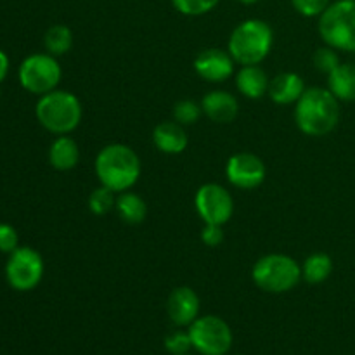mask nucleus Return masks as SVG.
I'll return each mask as SVG.
<instances>
[{"mask_svg": "<svg viewBox=\"0 0 355 355\" xmlns=\"http://www.w3.org/2000/svg\"><path fill=\"white\" fill-rule=\"evenodd\" d=\"M340 101L328 87H307L295 103L293 118L298 130L307 137H324L340 123Z\"/></svg>", "mask_w": 355, "mask_h": 355, "instance_id": "obj_1", "label": "nucleus"}, {"mask_svg": "<svg viewBox=\"0 0 355 355\" xmlns=\"http://www.w3.org/2000/svg\"><path fill=\"white\" fill-rule=\"evenodd\" d=\"M94 172L101 186L118 194L130 191L139 182L142 163L134 148L123 142H111L97 153Z\"/></svg>", "mask_w": 355, "mask_h": 355, "instance_id": "obj_2", "label": "nucleus"}, {"mask_svg": "<svg viewBox=\"0 0 355 355\" xmlns=\"http://www.w3.org/2000/svg\"><path fill=\"white\" fill-rule=\"evenodd\" d=\"M274 47V30L267 21L250 17L231 31L227 51L239 66L262 64Z\"/></svg>", "mask_w": 355, "mask_h": 355, "instance_id": "obj_3", "label": "nucleus"}, {"mask_svg": "<svg viewBox=\"0 0 355 355\" xmlns=\"http://www.w3.org/2000/svg\"><path fill=\"white\" fill-rule=\"evenodd\" d=\"M35 116L38 123L54 135H69L80 127L83 106L78 96L69 90H52L37 101Z\"/></svg>", "mask_w": 355, "mask_h": 355, "instance_id": "obj_4", "label": "nucleus"}, {"mask_svg": "<svg viewBox=\"0 0 355 355\" xmlns=\"http://www.w3.org/2000/svg\"><path fill=\"white\" fill-rule=\"evenodd\" d=\"M252 281L263 293H288L302 281V263L286 253H267L253 263Z\"/></svg>", "mask_w": 355, "mask_h": 355, "instance_id": "obj_5", "label": "nucleus"}, {"mask_svg": "<svg viewBox=\"0 0 355 355\" xmlns=\"http://www.w3.org/2000/svg\"><path fill=\"white\" fill-rule=\"evenodd\" d=\"M318 31L324 45L338 52H355V0H336L318 17Z\"/></svg>", "mask_w": 355, "mask_h": 355, "instance_id": "obj_6", "label": "nucleus"}, {"mask_svg": "<svg viewBox=\"0 0 355 355\" xmlns=\"http://www.w3.org/2000/svg\"><path fill=\"white\" fill-rule=\"evenodd\" d=\"M62 69L58 58L49 52H38L23 59L19 66V83L26 92L44 96L58 89Z\"/></svg>", "mask_w": 355, "mask_h": 355, "instance_id": "obj_7", "label": "nucleus"}, {"mask_svg": "<svg viewBox=\"0 0 355 355\" xmlns=\"http://www.w3.org/2000/svg\"><path fill=\"white\" fill-rule=\"evenodd\" d=\"M193 349L201 355H227L232 349V329L218 315H200L187 328Z\"/></svg>", "mask_w": 355, "mask_h": 355, "instance_id": "obj_8", "label": "nucleus"}, {"mask_svg": "<svg viewBox=\"0 0 355 355\" xmlns=\"http://www.w3.org/2000/svg\"><path fill=\"white\" fill-rule=\"evenodd\" d=\"M45 266L37 250L19 246L9 255L6 263V279L16 291H31L42 283Z\"/></svg>", "mask_w": 355, "mask_h": 355, "instance_id": "obj_9", "label": "nucleus"}, {"mask_svg": "<svg viewBox=\"0 0 355 355\" xmlns=\"http://www.w3.org/2000/svg\"><path fill=\"white\" fill-rule=\"evenodd\" d=\"M194 208L203 224L224 227L234 215V198L231 191L217 182H207L194 194Z\"/></svg>", "mask_w": 355, "mask_h": 355, "instance_id": "obj_10", "label": "nucleus"}, {"mask_svg": "<svg viewBox=\"0 0 355 355\" xmlns=\"http://www.w3.org/2000/svg\"><path fill=\"white\" fill-rule=\"evenodd\" d=\"M225 177L232 187L253 191L263 184L267 177L266 163L253 153H236L225 163Z\"/></svg>", "mask_w": 355, "mask_h": 355, "instance_id": "obj_11", "label": "nucleus"}, {"mask_svg": "<svg viewBox=\"0 0 355 355\" xmlns=\"http://www.w3.org/2000/svg\"><path fill=\"white\" fill-rule=\"evenodd\" d=\"M194 73L201 80L208 83H224L234 75L236 61L229 54L227 49L210 47L203 49L200 54L194 58L193 62Z\"/></svg>", "mask_w": 355, "mask_h": 355, "instance_id": "obj_12", "label": "nucleus"}, {"mask_svg": "<svg viewBox=\"0 0 355 355\" xmlns=\"http://www.w3.org/2000/svg\"><path fill=\"white\" fill-rule=\"evenodd\" d=\"M200 297L189 286L175 288L166 300V314L177 328H189L200 318Z\"/></svg>", "mask_w": 355, "mask_h": 355, "instance_id": "obj_13", "label": "nucleus"}, {"mask_svg": "<svg viewBox=\"0 0 355 355\" xmlns=\"http://www.w3.org/2000/svg\"><path fill=\"white\" fill-rule=\"evenodd\" d=\"M201 107H203L205 116L218 125L232 123L239 114L238 97L229 92V90L222 89L210 90L201 99Z\"/></svg>", "mask_w": 355, "mask_h": 355, "instance_id": "obj_14", "label": "nucleus"}, {"mask_svg": "<svg viewBox=\"0 0 355 355\" xmlns=\"http://www.w3.org/2000/svg\"><path fill=\"white\" fill-rule=\"evenodd\" d=\"M153 144L159 153L168 156L180 155L189 146V135L184 125L177 123L175 120H166L153 128Z\"/></svg>", "mask_w": 355, "mask_h": 355, "instance_id": "obj_15", "label": "nucleus"}, {"mask_svg": "<svg viewBox=\"0 0 355 355\" xmlns=\"http://www.w3.org/2000/svg\"><path fill=\"white\" fill-rule=\"evenodd\" d=\"M234 83L238 92L241 94L245 99L259 101L262 99V97H266L267 92H269L270 78L262 66L250 64L241 66V68L234 73Z\"/></svg>", "mask_w": 355, "mask_h": 355, "instance_id": "obj_16", "label": "nucleus"}, {"mask_svg": "<svg viewBox=\"0 0 355 355\" xmlns=\"http://www.w3.org/2000/svg\"><path fill=\"white\" fill-rule=\"evenodd\" d=\"M305 82L298 73L295 71H284L270 78L269 83V99L277 106H290V104L297 103L305 92Z\"/></svg>", "mask_w": 355, "mask_h": 355, "instance_id": "obj_17", "label": "nucleus"}, {"mask_svg": "<svg viewBox=\"0 0 355 355\" xmlns=\"http://www.w3.org/2000/svg\"><path fill=\"white\" fill-rule=\"evenodd\" d=\"M80 146L69 135H58L49 148V163L58 172H69L80 163Z\"/></svg>", "mask_w": 355, "mask_h": 355, "instance_id": "obj_18", "label": "nucleus"}, {"mask_svg": "<svg viewBox=\"0 0 355 355\" xmlns=\"http://www.w3.org/2000/svg\"><path fill=\"white\" fill-rule=\"evenodd\" d=\"M114 211L125 224L139 225L148 217V203L141 194L134 193V191H123V193L116 194Z\"/></svg>", "mask_w": 355, "mask_h": 355, "instance_id": "obj_19", "label": "nucleus"}, {"mask_svg": "<svg viewBox=\"0 0 355 355\" xmlns=\"http://www.w3.org/2000/svg\"><path fill=\"white\" fill-rule=\"evenodd\" d=\"M328 89L340 103L355 101V64L342 62L328 75Z\"/></svg>", "mask_w": 355, "mask_h": 355, "instance_id": "obj_20", "label": "nucleus"}, {"mask_svg": "<svg viewBox=\"0 0 355 355\" xmlns=\"http://www.w3.org/2000/svg\"><path fill=\"white\" fill-rule=\"evenodd\" d=\"M333 274V259L324 252L311 253L302 263V279L309 284H321Z\"/></svg>", "mask_w": 355, "mask_h": 355, "instance_id": "obj_21", "label": "nucleus"}, {"mask_svg": "<svg viewBox=\"0 0 355 355\" xmlns=\"http://www.w3.org/2000/svg\"><path fill=\"white\" fill-rule=\"evenodd\" d=\"M44 47L55 58L68 54L73 47V31L66 24H52L44 35Z\"/></svg>", "mask_w": 355, "mask_h": 355, "instance_id": "obj_22", "label": "nucleus"}, {"mask_svg": "<svg viewBox=\"0 0 355 355\" xmlns=\"http://www.w3.org/2000/svg\"><path fill=\"white\" fill-rule=\"evenodd\" d=\"M89 210L90 214L96 215V217H104L110 211L114 210V205H116V193L107 187L99 186L89 194Z\"/></svg>", "mask_w": 355, "mask_h": 355, "instance_id": "obj_23", "label": "nucleus"}, {"mask_svg": "<svg viewBox=\"0 0 355 355\" xmlns=\"http://www.w3.org/2000/svg\"><path fill=\"white\" fill-rule=\"evenodd\" d=\"M201 116H203V107H201V103H196V101L193 99H180L173 104L172 120H175L177 123L184 125V127L196 125Z\"/></svg>", "mask_w": 355, "mask_h": 355, "instance_id": "obj_24", "label": "nucleus"}, {"mask_svg": "<svg viewBox=\"0 0 355 355\" xmlns=\"http://www.w3.org/2000/svg\"><path fill=\"white\" fill-rule=\"evenodd\" d=\"M173 9L182 16L200 17L211 12L220 3V0H170Z\"/></svg>", "mask_w": 355, "mask_h": 355, "instance_id": "obj_25", "label": "nucleus"}, {"mask_svg": "<svg viewBox=\"0 0 355 355\" xmlns=\"http://www.w3.org/2000/svg\"><path fill=\"white\" fill-rule=\"evenodd\" d=\"M312 62H314V68L318 71H321L322 75L328 76L333 69L338 68L342 64V59H340L338 51L329 45H324V47H319L318 51L312 55Z\"/></svg>", "mask_w": 355, "mask_h": 355, "instance_id": "obj_26", "label": "nucleus"}, {"mask_svg": "<svg viewBox=\"0 0 355 355\" xmlns=\"http://www.w3.org/2000/svg\"><path fill=\"white\" fill-rule=\"evenodd\" d=\"M165 349H166V352L172 354V355L189 354V350L193 349L189 333L184 331V329H180V328L175 329V331H172L165 338Z\"/></svg>", "mask_w": 355, "mask_h": 355, "instance_id": "obj_27", "label": "nucleus"}, {"mask_svg": "<svg viewBox=\"0 0 355 355\" xmlns=\"http://www.w3.org/2000/svg\"><path fill=\"white\" fill-rule=\"evenodd\" d=\"M293 9L304 17H319L331 0H290Z\"/></svg>", "mask_w": 355, "mask_h": 355, "instance_id": "obj_28", "label": "nucleus"}, {"mask_svg": "<svg viewBox=\"0 0 355 355\" xmlns=\"http://www.w3.org/2000/svg\"><path fill=\"white\" fill-rule=\"evenodd\" d=\"M19 248V236L17 231L9 224H0V252L10 253Z\"/></svg>", "mask_w": 355, "mask_h": 355, "instance_id": "obj_29", "label": "nucleus"}, {"mask_svg": "<svg viewBox=\"0 0 355 355\" xmlns=\"http://www.w3.org/2000/svg\"><path fill=\"white\" fill-rule=\"evenodd\" d=\"M200 238L205 246H208V248H217L224 241V227L215 224H205L203 229H201Z\"/></svg>", "mask_w": 355, "mask_h": 355, "instance_id": "obj_30", "label": "nucleus"}, {"mask_svg": "<svg viewBox=\"0 0 355 355\" xmlns=\"http://www.w3.org/2000/svg\"><path fill=\"white\" fill-rule=\"evenodd\" d=\"M7 73H9V58L3 51H0V83L6 80Z\"/></svg>", "mask_w": 355, "mask_h": 355, "instance_id": "obj_31", "label": "nucleus"}, {"mask_svg": "<svg viewBox=\"0 0 355 355\" xmlns=\"http://www.w3.org/2000/svg\"><path fill=\"white\" fill-rule=\"evenodd\" d=\"M239 3H243V6H253V3L260 2V0H238Z\"/></svg>", "mask_w": 355, "mask_h": 355, "instance_id": "obj_32", "label": "nucleus"}, {"mask_svg": "<svg viewBox=\"0 0 355 355\" xmlns=\"http://www.w3.org/2000/svg\"><path fill=\"white\" fill-rule=\"evenodd\" d=\"M182 355H189V354H182Z\"/></svg>", "mask_w": 355, "mask_h": 355, "instance_id": "obj_33", "label": "nucleus"}]
</instances>
